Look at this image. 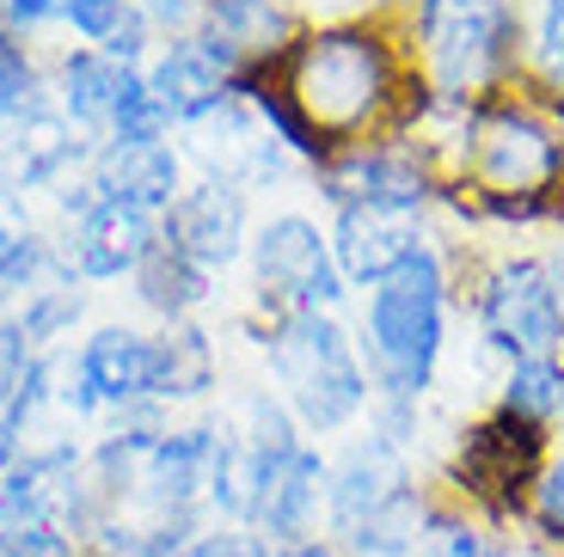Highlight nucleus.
I'll list each match as a JSON object with an SVG mask.
<instances>
[{"mask_svg":"<svg viewBox=\"0 0 564 557\" xmlns=\"http://www.w3.org/2000/svg\"><path fill=\"white\" fill-rule=\"evenodd\" d=\"M276 86L332 141V154L375 135L411 141L442 105L411 62L405 25L381 13L307 19V31L276 56Z\"/></svg>","mask_w":564,"mask_h":557,"instance_id":"f257e3e1","label":"nucleus"},{"mask_svg":"<svg viewBox=\"0 0 564 557\" xmlns=\"http://www.w3.org/2000/svg\"><path fill=\"white\" fill-rule=\"evenodd\" d=\"M448 331H454V251L448 233L436 227V239L399 276H387L381 288H368L356 301V349H362L375 398H405V404L430 398L442 386Z\"/></svg>","mask_w":564,"mask_h":557,"instance_id":"f03ea898","label":"nucleus"},{"mask_svg":"<svg viewBox=\"0 0 564 557\" xmlns=\"http://www.w3.org/2000/svg\"><path fill=\"white\" fill-rule=\"evenodd\" d=\"M399 25L442 105H485L522 86L528 0H411Z\"/></svg>","mask_w":564,"mask_h":557,"instance_id":"7ed1b4c3","label":"nucleus"},{"mask_svg":"<svg viewBox=\"0 0 564 557\" xmlns=\"http://www.w3.org/2000/svg\"><path fill=\"white\" fill-rule=\"evenodd\" d=\"M454 251V313L473 319V337L497 368L564 356V301L540 245L473 251L466 233H448Z\"/></svg>","mask_w":564,"mask_h":557,"instance_id":"20e7f679","label":"nucleus"},{"mask_svg":"<svg viewBox=\"0 0 564 557\" xmlns=\"http://www.w3.org/2000/svg\"><path fill=\"white\" fill-rule=\"evenodd\" d=\"M270 392L295 411L307 441H332V435H356L375 404L368 386L362 349H356V325L344 313H289L270 319V331L258 337Z\"/></svg>","mask_w":564,"mask_h":557,"instance_id":"39448f33","label":"nucleus"},{"mask_svg":"<svg viewBox=\"0 0 564 557\" xmlns=\"http://www.w3.org/2000/svg\"><path fill=\"white\" fill-rule=\"evenodd\" d=\"M552 454H558V429H552V423L516 417L503 404H485V411H473V417L448 435L430 484L448 502H460L473 521H485L491 533H509V539H516Z\"/></svg>","mask_w":564,"mask_h":557,"instance_id":"423d86ee","label":"nucleus"},{"mask_svg":"<svg viewBox=\"0 0 564 557\" xmlns=\"http://www.w3.org/2000/svg\"><path fill=\"white\" fill-rule=\"evenodd\" d=\"M246 270H252V301L246 307L270 313V319L350 307V282H344L338 258H332V233L307 209H270L252 227Z\"/></svg>","mask_w":564,"mask_h":557,"instance_id":"0eeeda50","label":"nucleus"},{"mask_svg":"<svg viewBox=\"0 0 564 557\" xmlns=\"http://www.w3.org/2000/svg\"><path fill=\"white\" fill-rule=\"evenodd\" d=\"M307 184L319 190L325 209H338V203H393V209H417L436 221V203H442V178L423 160V148L387 135L338 148L319 172H307Z\"/></svg>","mask_w":564,"mask_h":557,"instance_id":"6e6552de","label":"nucleus"},{"mask_svg":"<svg viewBox=\"0 0 564 557\" xmlns=\"http://www.w3.org/2000/svg\"><path fill=\"white\" fill-rule=\"evenodd\" d=\"M160 221L135 209H117L105 196H93V184L74 178V196H62V233L56 251L74 282H123L141 270V258L154 251Z\"/></svg>","mask_w":564,"mask_h":557,"instance_id":"1a4fd4ad","label":"nucleus"},{"mask_svg":"<svg viewBox=\"0 0 564 557\" xmlns=\"http://www.w3.org/2000/svg\"><path fill=\"white\" fill-rule=\"evenodd\" d=\"M325 233H332V258L350 294H368L436 239V221L417 209H393V203H338L325 209Z\"/></svg>","mask_w":564,"mask_h":557,"instance_id":"9d476101","label":"nucleus"},{"mask_svg":"<svg viewBox=\"0 0 564 557\" xmlns=\"http://www.w3.org/2000/svg\"><path fill=\"white\" fill-rule=\"evenodd\" d=\"M191 141V160L203 166V178L215 184H234V190H270V184H289V178H307L295 160L282 154V141L258 123V111L246 98H227L215 105L209 117H197L191 129H178Z\"/></svg>","mask_w":564,"mask_h":557,"instance_id":"9b49d317","label":"nucleus"},{"mask_svg":"<svg viewBox=\"0 0 564 557\" xmlns=\"http://www.w3.org/2000/svg\"><path fill=\"white\" fill-rule=\"evenodd\" d=\"M0 527H86V454L74 441H37L0 478Z\"/></svg>","mask_w":564,"mask_h":557,"instance_id":"f8f14e48","label":"nucleus"},{"mask_svg":"<svg viewBox=\"0 0 564 557\" xmlns=\"http://www.w3.org/2000/svg\"><path fill=\"white\" fill-rule=\"evenodd\" d=\"M252 196L234 190V184H215V178H191L184 196L166 209L160 221V239L178 245L191 264H203L209 276L246 264V245H252Z\"/></svg>","mask_w":564,"mask_h":557,"instance_id":"ddd939ff","label":"nucleus"},{"mask_svg":"<svg viewBox=\"0 0 564 557\" xmlns=\"http://www.w3.org/2000/svg\"><path fill=\"white\" fill-rule=\"evenodd\" d=\"M405 484H417V454L381 441V435H344V447L332 454V490H325V533L350 539L375 509L399 496Z\"/></svg>","mask_w":564,"mask_h":557,"instance_id":"4468645a","label":"nucleus"},{"mask_svg":"<svg viewBox=\"0 0 564 557\" xmlns=\"http://www.w3.org/2000/svg\"><path fill=\"white\" fill-rule=\"evenodd\" d=\"M325 490H332V454L319 441H301L289 460H276L252 490V515L246 527L276 551V545H295L325 533Z\"/></svg>","mask_w":564,"mask_h":557,"instance_id":"2eb2a0df","label":"nucleus"},{"mask_svg":"<svg viewBox=\"0 0 564 557\" xmlns=\"http://www.w3.org/2000/svg\"><path fill=\"white\" fill-rule=\"evenodd\" d=\"M80 374L93 380L105 411L166 404V337L141 325H99L80 337Z\"/></svg>","mask_w":564,"mask_h":557,"instance_id":"dca6fc26","label":"nucleus"},{"mask_svg":"<svg viewBox=\"0 0 564 557\" xmlns=\"http://www.w3.org/2000/svg\"><path fill=\"white\" fill-rule=\"evenodd\" d=\"M93 148L56 105L19 117V123H0V184L19 196L31 190H62L68 178H86L93 166Z\"/></svg>","mask_w":564,"mask_h":557,"instance_id":"f3484780","label":"nucleus"},{"mask_svg":"<svg viewBox=\"0 0 564 557\" xmlns=\"http://www.w3.org/2000/svg\"><path fill=\"white\" fill-rule=\"evenodd\" d=\"M141 74H148L154 98L172 111V123L191 129L197 117H209L215 105L234 98V74H240V62L227 56L215 37L191 31V37H166V43H160L154 62H148Z\"/></svg>","mask_w":564,"mask_h":557,"instance_id":"a211bd4d","label":"nucleus"},{"mask_svg":"<svg viewBox=\"0 0 564 557\" xmlns=\"http://www.w3.org/2000/svg\"><path fill=\"white\" fill-rule=\"evenodd\" d=\"M209 460H215V423H172L141 460L129 515H209L203 509Z\"/></svg>","mask_w":564,"mask_h":557,"instance_id":"6ab92c4d","label":"nucleus"},{"mask_svg":"<svg viewBox=\"0 0 564 557\" xmlns=\"http://www.w3.org/2000/svg\"><path fill=\"white\" fill-rule=\"evenodd\" d=\"M86 184L93 196L117 203V209H135L148 221H166V209L184 196V154L178 148H117V141H99L93 148V166H86Z\"/></svg>","mask_w":564,"mask_h":557,"instance_id":"aec40b11","label":"nucleus"},{"mask_svg":"<svg viewBox=\"0 0 564 557\" xmlns=\"http://www.w3.org/2000/svg\"><path fill=\"white\" fill-rule=\"evenodd\" d=\"M197 31L215 37L227 56L246 68V62L282 56V50L307 31V13H301L295 0H209Z\"/></svg>","mask_w":564,"mask_h":557,"instance_id":"412c9836","label":"nucleus"},{"mask_svg":"<svg viewBox=\"0 0 564 557\" xmlns=\"http://www.w3.org/2000/svg\"><path fill=\"white\" fill-rule=\"evenodd\" d=\"M129 74L135 68H123V62H111V56H99V50L80 43V50H68V56L56 62V111L68 117L86 141L93 135L105 141L117 105H123V92H129Z\"/></svg>","mask_w":564,"mask_h":557,"instance_id":"4be33fe9","label":"nucleus"},{"mask_svg":"<svg viewBox=\"0 0 564 557\" xmlns=\"http://www.w3.org/2000/svg\"><path fill=\"white\" fill-rule=\"evenodd\" d=\"M129 282H135V301L154 313L160 325L197 319V313L215 301V276L203 264H191V258H184L178 245H166V239H154V251L141 258V270Z\"/></svg>","mask_w":564,"mask_h":557,"instance_id":"5701e85b","label":"nucleus"},{"mask_svg":"<svg viewBox=\"0 0 564 557\" xmlns=\"http://www.w3.org/2000/svg\"><path fill=\"white\" fill-rule=\"evenodd\" d=\"M430 521H436V484H405L387 509L362 521L350 539H338L350 557H423V539H430Z\"/></svg>","mask_w":564,"mask_h":557,"instance_id":"b1692460","label":"nucleus"},{"mask_svg":"<svg viewBox=\"0 0 564 557\" xmlns=\"http://www.w3.org/2000/svg\"><path fill=\"white\" fill-rule=\"evenodd\" d=\"M166 404H191V398H209L221 386V356H215V337L203 331L197 319L166 325Z\"/></svg>","mask_w":564,"mask_h":557,"instance_id":"393cba45","label":"nucleus"},{"mask_svg":"<svg viewBox=\"0 0 564 557\" xmlns=\"http://www.w3.org/2000/svg\"><path fill=\"white\" fill-rule=\"evenodd\" d=\"M491 404H503V411H516V417H534V423H552V429H558V417H564V362L558 356H540V362L497 368Z\"/></svg>","mask_w":564,"mask_h":557,"instance_id":"a878e982","label":"nucleus"},{"mask_svg":"<svg viewBox=\"0 0 564 557\" xmlns=\"http://www.w3.org/2000/svg\"><path fill=\"white\" fill-rule=\"evenodd\" d=\"M13 319H19V331H25V343L37 349H62L74 337V325L86 319V288L74 276H62V282H43L37 294H25L13 307Z\"/></svg>","mask_w":564,"mask_h":557,"instance_id":"bb28decb","label":"nucleus"},{"mask_svg":"<svg viewBox=\"0 0 564 557\" xmlns=\"http://www.w3.org/2000/svg\"><path fill=\"white\" fill-rule=\"evenodd\" d=\"M522 86L534 98H564V0H528Z\"/></svg>","mask_w":564,"mask_h":557,"instance_id":"cd10ccee","label":"nucleus"},{"mask_svg":"<svg viewBox=\"0 0 564 557\" xmlns=\"http://www.w3.org/2000/svg\"><path fill=\"white\" fill-rule=\"evenodd\" d=\"M56 105L50 86H43V68L31 56L25 37H0V123H19V117Z\"/></svg>","mask_w":564,"mask_h":557,"instance_id":"c85d7f7f","label":"nucleus"},{"mask_svg":"<svg viewBox=\"0 0 564 557\" xmlns=\"http://www.w3.org/2000/svg\"><path fill=\"white\" fill-rule=\"evenodd\" d=\"M516 545H522V551H564V447L546 460V472H540Z\"/></svg>","mask_w":564,"mask_h":557,"instance_id":"c756f323","label":"nucleus"},{"mask_svg":"<svg viewBox=\"0 0 564 557\" xmlns=\"http://www.w3.org/2000/svg\"><path fill=\"white\" fill-rule=\"evenodd\" d=\"M368 435L405 447V454H423V404H405V398H375L362 417Z\"/></svg>","mask_w":564,"mask_h":557,"instance_id":"7c9ffc66","label":"nucleus"},{"mask_svg":"<svg viewBox=\"0 0 564 557\" xmlns=\"http://www.w3.org/2000/svg\"><path fill=\"white\" fill-rule=\"evenodd\" d=\"M31 368H37V349L25 343V331H19L13 313H0V417L13 411V398L31 380Z\"/></svg>","mask_w":564,"mask_h":557,"instance_id":"2f4dec72","label":"nucleus"},{"mask_svg":"<svg viewBox=\"0 0 564 557\" xmlns=\"http://www.w3.org/2000/svg\"><path fill=\"white\" fill-rule=\"evenodd\" d=\"M0 557H93L68 527H0Z\"/></svg>","mask_w":564,"mask_h":557,"instance_id":"473e14b6","label":"nucleus"},{"mask_svg":"<svg viewBox=\"0 0 564 557\" xmlns=\"http://www.w3.org/2000/svg\"><path fill=\"white\" fill-rule=\"evenodd\" d=\"M178 557H270V545L252 527H221V521H209Z\"/></svg>","mask_w":564,"mask_h":557,"instance_id":"72a5a7b5","label":"nucleus"},{"mask_svg":"<svg viewBox=\"0 0 564 557\" xmlns=\"http://www.w3.org/2000/svg\"><path fill=\"white\" fill-rule=\"evenodd\" d=\"M68 0H0V37H31L43 25H62Z\"/></svg>","mask_w":564,"mask_h":557,"instance_id":"f704fd0d","label":"nucleus"},{"mask_svg":"<svg viewBox=\"0 0 564 557\" xmlns=\"http://www.w3.org/2000/svg\"><path fill=\"white\" fill-rule=\"evenodd\" d=\"M37 233H43V227L31 221V203L19 190H7V184H0V264H7L25 239H37Z\"/></svg>","mask_w":564,"mask_h":557,"instance_id":"c9c22d12","label":"nucleus"},{"mask_svg":"<svg viewBox=\"0 0 564 557\" xmlns=\"http://www.w3.org/2000/svg\"><path fill=\"white\" fill-rule=\"evenodd\" d=\"M307 19H344V13H381L375 0H295Z\"/></svg>","mask_w":564,"mask_h":557,"instance_id":"e433bc0d","label":"nucleus"},{"mask_svg":"<svg viewBox=\"0 0 564 557\" xmlns=\"http://www.w3.org/2000/svg\"><path fill=\"white\" fill-rule=\"evenodd\" d=\"M270 557H350L344 551L338 539H332V533H313V539H295V545H276V551Z\"/></svg>","mask_w":564,"mask_h":557,"instance_id":"4c0bfd02","label":"nucleus"},{"mask_svg":"<svg viewBox=\"0 0 564 557\" xmlns=\"http://www.w3.org/2000/svg\"><path fill=\"white\" fill-rule=\"evenodd\" d=\"M19 454H25V435H19L13 423L0 417V478L13 472V460H19Z\"/></svg>","mask_w":564,"mask_h":557,"instance_id":"58836bf2","label":"nucleus"},{"mask_svg":"<svg viewBox=\"0 0 564 557\" xmlns=\"http://www.w3.org/2000/svg\"><path fill=\"white\" fill-rule=\"evenodd\" d=\"M540 251H546V270H552V282H558V301H564V233H552Z\"/></svg>","mask_w":564,"mask_h":557,"instance_id":"ea45409f","label":"nucleus"},{"mask_svg":"<svg viewBox=\"0 0 564 557\" xmlns=\"http://www.w3.org/2000/svg\"><path fill=\"white\" fill-rule=\"evenodd\" d=\"M485 557H522V545L509 539V533H497V539H491V551H485Z\"/></svg>","mask_w":564,"mask_h":557,"instance_id":"a19ab883","label":"nucleus"},{"mask_svg":"<svg viewBox=\"0 0 564 557\" xmlns=\"http://www.w3.org/2000/svg\"><path fill=\"white\" fill-rule=\"evenodd\" d=\"M522 557H558V551H522Z\"/></svg>","mask_w":564,"mask_h":557,"instance_id":"79ce46f5","label":"nucleus"},{"mask_svg":"<svg viewBox=\"0 0 564 557\" xmlns=\"http://www.w3.org/2000/svg\"><path fill=\"white\" fill-rule=\"evenodd\" d=\"M558 447H564V417H558Z\"/></svg>","mask_w":564,"mask_h":557,"instance_id":"37998d69","label":"nucleus"}]
</instances>
